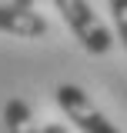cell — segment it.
I'll list each match as a JSON object with an SVG mask.
<instances>
[{
	"mask_svg": "<svg viewBox=\"0 0 127 133\" xmlns=\"http://www.w3.org/2000/svg\"><path fill=\"white\" fill-rule=\"evenodd\" d=\"M3 3H20V7H33V0H3Z\"/></svg>",
	"mask_w": 127,
	"mask_h": 133,
	"instance_id": "cell-7",
	"label": "cell"
},
{
	"mask_svg": "<svg viewBox=\"0 0 127 133\" xmlns=\"http://www.w3.org/2000/svg\"><path fill=\"white\" fill-rule=\"evenodd\" d=\"M40 133H67L63 123H47V127H40Z\"/></svg>",
	"mask_w": 127,
	"mask_h": 133,
	"instance_id": "cell-6",
	"label": "cell"
},
{
	"mask_svg": "<svg viewBox=\"0 0 127 133\" xmlns=\"http://www.w3.org/2000/svg\"><path fill=\"white\" fill-rule=\"evenodd\" d=\"M54 7H57V14L63 17L67 30L80 40V47L87 50V53H94V57L111 53L114 37H111V30H107V23L94 14L90 0H54Z\"/></svg>",
	"mask_w": 127,
	"mask_h": 133,
	"instance_id": "cell-1",
	"label": "cell"
},
{
	"mask_svg": "<svg viewBox=\"0 0 127 133\" xmlns=\"http://www.w3.org/2000/svg\"><path fill=\"white\" fill-rule=\"evenodd\" d=\"M111 17H114L117 40H120L124 50H127V0H111Z\"/></svg>",
	"mask_w": 127,
	"mask_h": 133,
	"instance_id": "cell-5",
	"label": "cell"
},
{
	"mask_svg": "<svg viewBox=\"0 0 127 133\" xmlns=\"http://www.w3.org/2000/svg\"><path fill=\"white\" fill-rule=\"evenodd\" d=\"M47 30H50L47 17L37 14L33 7L0 0V33H14V37H24V40H40V37H47Z\"/></svg>",
	"mask_w": 127,
	"mask_h": 133,
	"instance_id": "cell-3",
	"label": "cell"
},
{
	"mask_svg": "<svg viewBox=\"0 0 127 133\" xmlns=\"http://www.w3.org/2000/svg\"><path fill=\"white\" fill-rule=\"evenodd\" d=\"M3 123H7V133H40V127L33 123V110L24 100H10L3 107Z\"/></svg>",
	"mask_w": 127,
	"mask_h": 133,
	"instance_id": "cell-4",
	"label": "cell"
},
{
	"mask_svg": "<svg viewBox=\"0 0 127 133\" xmlns=\"http://www.w3.org/2000/svg\"><path fill=\"white\" fill-rule=\"evenodd\" d=\"M54 100H57L60 113L67 116L80 133H120L111 120H107V113L80 90L77 83H60L57 93H54Z\"/></svg>",
	"mask_w": 127,
	"mask_h": 133,
	"instance_id": "cell-2",
	"label": "cell"
}]
</instances>
